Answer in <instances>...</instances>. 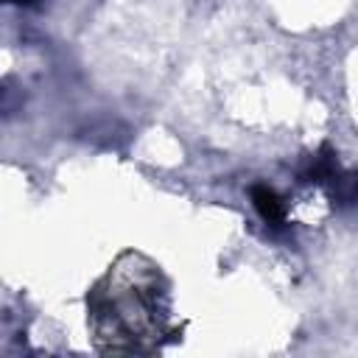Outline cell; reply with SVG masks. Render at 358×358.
I'll return each mask as SVG.
<instances>
[{
  "instance_id": "6da1fadb",
  "label": "cell",
  "mask_w": 358,
  "mask_h": 358,
  "mask_svg": "<svg viewBox=\"0 0 358 358\" xmlns=\"http://www.w3.org/2000/svg\"><path fill=\"white\" fill-rule=\"evenodd\" d=\"M159 271L145 263V268H123L117 266L115 271L106 274L109 291L103 285L95 288L92 294V319L98 324L101 336H117V338H131L129 350H137V338H148L151 333H159V305L157 296L162 288H157Z\"/></svg>"
},
{
  "instance_id": "7a4b0ae2",
  "label": "cell",
  "mask_w": 358,
  "mask_h": 358,
  "mask_svg": "<svg viewBox=\"0 0 358 358\" xmlns=\"http://www.w3.org/2000/svg\"><path fill=\"white\" fill-rule=\"evenodd\" d=\"M252 204H255V210L260 213V218L266 224L280 227L285 221V204H282V199L271 187H266V185L252 187Z\"/></svg>"
},
{
  "instance_id": "3957f363",
  "label": "cell",
  "mask_w": 358,
  "mask_h": 358,
  "mask_svg": "<svg viewBox=\"0 0 358 358\" xmlns=\"http://www.w3.org/2000/svg\"><path fill=\"white\" fill-rule=\"evenodd\" d=\"M3 3H31V0H3Z\"/></svg>"
}]
</instances>
